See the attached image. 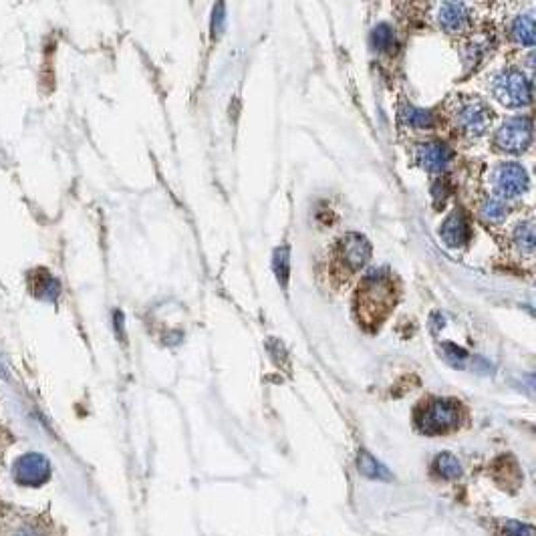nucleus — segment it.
Returning a JSON list of instances; mask_svg holds the SVG:
<instances>
[{"mask_svg":"<svg viewBox=\"0 0 536 536\" xmlns=\"http://www.w3.org/2000/svg\"><path fill=\"white\" fill-rule=\"evenodd\" d=\"M438 22L446 33H464L470 22L468 6L462 2H444L438 11Z\"/></svg>","mask_w":536,"mask_h":536,"instance_id":"1a4fd4ad","label":"nucleus"},{"mask_svg":"<svg viewBox=\"0 0 536 536\" xmlns=\"http://www.w3.org/2000/svg\"><path fill=\"white\" fill-rule=\"evenodd\" d=\"M454 160L452 147L441 142H425L415 147V162L427 172H444Z\"/></svg>","mask_w":536,"mask_h":536,"instance_id":"6e6552de","label":"nucleus"},{"mask_svg":"<svg viewBox=\"0 0 536 536\" xmlns=\"http://www.w3.org/2000/svg\"><path fill=\"white\" fill-rule=\"evenodd\" d=\"M444 351L448 353V355H444V357L448 359L452 365H455V367H458V365H464V361L468 357L466 351H464V349H458L455 345H444Z\"/></svg>","mask_w":536,"mask_h":536,"instance_id":"412c9836","label":"nucleus"},{"mask_svg":"<svg viewBox=\"0 0 536 536\" xmlns=\"http://www.w3.org/2000/svg\"><path fill=\"white\" fill-rule=\"evenodd\" d=\"M15 476L18 478V482L27 486H36L49 478V462L39 454L25 455L15 468Z\"/></svg>","mask_w":536,"mask_h":536,"instance_id":"9d476101","label":"nucleus"},{"mask_svg":"<svg viewBox=\"0 0 536 536\" xmlns=\"http://www.w3.org/2000/svg\"><path fill=\"white\" fill-rule=\"evenodd\" d=\"M395 303V287L387 270H371L359 284L355 307L365 327H379Z\"/></svg>","mask_w":536,"mask_h":536,"instance_id":"f257e3e1","label":"nucleus"},{"mask_svg":"<svg viewBox=\"0 0 536 536\" xmlns=\"http://www.w3.org/2000/svg\"><path fill=\"white\" fill-rule=\"evenodd\" d=\"M532 144L530 117H512L494 135V146L506 153H520Z\"/></svg>","mask_w":536,"mask_h":536,"instance_id":"39448f33","label":"nucleus"},{"mask_svg":"<svg viewBox=\"0 0 536 536\" xmlns=\"http://www.w3.org/2000/svg\"><path fill=\"white\" fill-rule=\"evenodd\" d=\"M504 532H506V536H535V528L528 526V524L516 522V520H508L504 524Z\"/></svg>","mask_w":536,"mask_h":536,"instance_id":"aec40b11","label":"nucleus"},{"mask_svg":"<svg viewBox=\"0 0 536 536\" xmlns=\"http://www.w3.org/2000/svg\"><path fill=\"white\" fill-rule=\"evenodd\" d=\"M371 45L375 50H390L395 45V34L390 25H377L371 33Z\"/></svg>","mask_w":536,"mask_h":536,"instance_id":"f3484780","label":"nucleus"},{"mask_svg":"<svg viewBox=\"0 0 536 536\" xmlns=\"http://www.w3.org/2000/svg\"><path fill=\"white\" fill-rule=\"evenodd\" d=\"M399 117H401V121L406 123L407 128H413V130H430L436 123L432 111H425V109L413 107V105L401 107Z\"/></svg>","mask_w":536,"mask_h":536,"instance_id":"ddd939ff","label":"nucleus"},{"mask_svg":"<svg viewBox=\"0 0 536 536\" xmlns=\"http://www.w3.org/2000/svg\"><path fill=\"white\" fill-rule=\"evenodd\" d=\"M480 212H482L484 220L492 222V224H498V222H502L504 218H506L508 206H506V202H504L502 198H488L486 202L482 204Z\"/></svg>","mask_w":536,"mask_h":536,"instance_id":"dca6fc26","label":"nucleus"},{"mask_svg":"<svg viewBox=\"0 0 536 536\" xmlns=\"http://www.w3.org/2000/svg\"><path fill=\"white\" fill-rule=\"evenodd\" d=\"M494 188L502 198H516L528 188V174L520 163H500L494 172Z\"/></svg>","mask_w":536,"mask_h":536,"instance_id":"423d86ee","label":"nucleus"},{"mask_svg":"<svg viewBox=\"0 0 536 536\" xmlns=\"http://www.w3.org/2000/svg\"><path fill=\"white\" fill-rule=\"evenodd\" d=\"M275 273H277L278 282L282 287H287L289 273H291V259H289V248L287 246L277 248V252H275Z\"/></svg>","mask_w":536,"mask_h":536,"instance_id":"6ab92c4d","label":"nucleus"},{"mask_svg":"<svg viewBox=\"0 0 536 536\" xmlns=\"http://www.w3.org/2000/svg\"><path fill=\"white\" fill-rule=\"evenodd\" d=\"M510 34L520 45L532 47L535 45V17L532 15H520V17L514 18L512 25H510Z\"/></svg>","mask_w":536,"mask_h":536,"instance_id":"f8f14e48","label":"nucleus"},{"mask_svg":"<svg viewBox=\"0 0 536 536\" xmlns=\"http://www.w3.org/2000/svg\"><path fill=\"white\" fill-rule=\"evenodd\" d=\"M439 236L446 242V246H450V248H458V246L468 242L470 240V224H468L466 216L462 212L450 214L446 218V222L441 224Z\"/></svg>","mask_w":536,"mask_h":536,"instance_id":"9b49d317","label":"nucleus"},{"mask_svg":"<svg viewBox=\"0 0 536 536\" xmlns=\"http://www.w3.org/2000/svg\"><path fill=\"white\" fill-rule=\"evenodd\" d=\"M434 470L438 472L441 478L446 480H454L462 474V464L458 462V458L452 454H439L434 460Z\"/></svg>","mask_w":536,"mask_h":536,"instance_id":"2eb2a0df","label":"nucleus"},{"mask_svg":"<svg viewBox=\"0 0 536 536\" xmlns=\"http://www.w3.org/2000/svg\"><path fill=\"white\" fill-rule=\"evenodd\" d=\"M337 254L349 270L363 268L371 259V244L361 234H345L337 244Z\"/></svg>","mask_w":536,"mask_h":536,"instance_id":"0eeeda50","label":"nucleus"},{"mask_svg":"<svg viewBox=\"0 0 536 536\" xmlns=\"http://www.w3.org/2000/svg\"><path fill=\"white\" fill-rule=\"evenodd\" d=\"M224 4H218L216 8H214V18H212V33L214 36H218V34L222 33V29H224Z\"/></svg>","mask_w":536,"mask_h":536,"instance_id":"4be33fe9","label":"nucleus"},{"mask_svg":"<svg viewBox=\"0 0 536 536\" xmlns=\"http://www.w3.org/2000/svg\"><path fill=\"white\" fill-rule=\"evenodd\" d=\"M359 472L367 478H373V480H391V472L379 462L375 460L373 455L369 452H361L357 460Z\"/></svg>","mask_w":536,"mask_h":536,"instance_id":"4468645a","label":"nucleus"},{"mask_svg":"<svg viewBox=\"0 0 536 536\" xmlns=\"http://www.w3.org/2000/svg\"><path fill=\"white\" fill-rule=\"evenodd\" d=\"M460 423V406L452 399H434L420 407L418 425L427 436H439L458 427Z\"/></svg>","mask_w":536,"mask_h":536,"instance_id":"20e7f679","label":"nucleus"},{"mask_svg":"<svg viewBox=\"0 0 536 536\" xmlns=\"http://www.w3.org/2000/svg\"><path fill=\"white\" fill-rule=\"evenodd\" d=\"M492 93L506 107H524L532 101V83L518 69H504L494 77Z\"/></svg>","mask_w":536,"mask_h":536,"instance_id":"7ed1b4c3","label":"nucleus"},{"mask_svg":"<svg viewBox=\"0 0 536 536\" xmlns=\"http://www.w3.org/2000/svg\"><path fill=\"white\" fill-rule=\"evenodd\" d=\"M514 242L522 252H532L535 250V226H532V222L518 224L516 232H514Z\"/></svg>","mask_w":536,"mask_h":536,"instance_id":"a211bd4d","label":"nucleus"},{"mask_svg":"<svg viewBox=\"0 0 536 536\" xmlns=\"http://www.w3.org/2000/svg\"><path fill=\"white\" fill-rule=\"evenodd\" d=\"M492 119H494L492 109L482 99L468 97V95L455 99L454 123L462 133H466L470 137H480L490 130Z\"/></svg>","mask_w":536,"mask_h":536,"instance_id":"f03ea898","label":"nucleus"}]
</instances>
